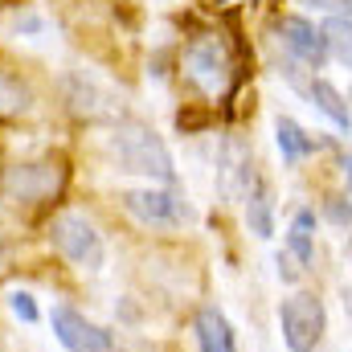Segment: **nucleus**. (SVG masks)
<instances>
[{"instance_id": "obj_1", "label": "nucleus", "mask_w": 352, "mask_h": 352, "mask_svg": "<svg viewBox=\"0 0 352 352\" xmlns=\"http://www.w3.org/2000/svg\"><path fill=\"white\" fill-rule=\"evenodd\" d=\"M111 152H115V160H119L123 173L156 176V180H173L176 176L164 140L152 127H144V123H119L115 140H111Z\"/></svg>"}, {"instance_id": "obj_2", "label": "nucleus", "mask_w": 352, "mask_h": 352, "mask_svg": "<svg viewBox=\"0 0 352 352\" xmlns=\"http://www.w3.org/2000/svg\"><path fill=\"white\" fill-rule=\"evenodd\" d=\"M278 324H283V340L291 352H311L324 336V303L316 295H291L278 307Z\"/></svg>"}, {"instance_id": "obj_3", "label": "nucleus", "mask_w": 352, "mask_h": 352, "mask_svg": "<svg viewBox=\"0 0 352 352\" xmlns=\"http://www.w3.org/2000/svg\"><path fill=\"white\" fill-rule=\"evenodd\" d=\"M50 238H54V246H58V250H62L70 263L87 266V270H98V266H102V258H107L98 230L90 226L82 213H62V217L54 221Z\"/></svg>"}, {"instance_id": "obj_4", "label": "nucleus", "mask_w": 352, "mask_h": 352, "mask_svg": "<svg viewBox=\"0 0 352 352\" xmlns=\"http://www.w3.org/2000/svg\"><path fill=\"white\" fill-rule=\"evenodd\" d=\"M50 324H54V336L62 340L66 352H111L115 349L111 332L98 328V324H90L87 316L74 311V307H54Z\"/></svg>"}, {"instance_id": "obj_5", "label": "nucleus", "mask_w": 352, "mask_h": 352, "mask_svg": "<svg viewBox=\"0 0 352 352\" xmlns=\"http://www.w3.org/2000/svg\"><path fill=\"white\" fill-rule=\"evenodd\" d=\"M62 180H66V168L58 160L16 164V168H8V176H4V192L12 201H45V197H54L62 188Z\"/></svg>"}, {"instance_id": "obj_6", "label": "nucleus", "mask_w": 352, "mask_h": 352, "mask_svg": "<svg viewBox=\"0 0 352 352\" xmlns=\"http://www.w3.org/2000/svg\"><path fill=\"white\" fill-rule=\"evenodd\" d=\"M123 205L131 217H140L144 226H176L188 217L184 201H176L173 192H156V188H135V192H123Z\"/></svg>"}, {"instance_id": "obj_7", "label": "nucleus", "mask_w": 352, "mask_h": 352, "mask_svg": "<svg viewBox=\"0 0 352 352\" xmlns=\"http://www.w3.org/2000/svg\"><path fill=\"white\" fill-rule=\"evenodd\" d=\"M184 66H188V78L205 90V94H221L226 82H230V62H226V54H221L217 41H197L188 50Z\"/></svg>"}, {"instance_id": "obj_8", "label": "nucleus", "mask_w": 352, "mask_h": 352, "mask_svg": "<svg viewBox=\"0 0 352 352\" xmlns=\"http://www.w3.org/2000/svg\"><path fill=\"white\" fill-rule=\"evenodd\" d=\"M278 37H283V45H287L299 62H307V66H320V62L328 58V37H324L311 21H303V16H283V21H278Z\"/></svg>"}, {"instance_id": "obj_9", "label": "nucleus", "mask_w": 352, "mask_h": 352, "mask_svg": "<svg viewBox=\"0 0 352 352\" xmlns=\"http://www.w3.org/2000/svg\"><path fill=\"white\" fill-rule=\"evenodd\" d=\"M197 344L201 352H238L234 344V328L217 307H201L197 311Z\"/></svg>"}, {"instance_id": "obj_10", "label": "nucleus", "mask_w": 352, "mask_h": 352, "mask_svg": "<svg viewBox=\"0 0 352 352\" xmlns=\"http://www.w3.org/2000/svg\"><path fill=\"white\" fill-rule=\"evenodd\" d=\"M287 246H291V254L303 266L316 258V213H311V209H299V213H295L291 234H287Z\"/></svg>"}, {"instance_id": "obj_11", "label": "nucleus", "mask_w": 352, "mask_h": 352, "mask_svg": "<svg viewBox=\"0 0 352 352\" xmlns=\"http://www.w3.org/2000/svg\"><path fill=\"white\" fill-rule=\"evenodd\" d=\"M311 98H316V107H320V111H324V115H328V119H332L340 131H352L349 102L340 98V90L332 87L328 78H316V82H311Z\"/></svg>"}, {"instance_id": "obj_12", "label": "nucleus", "mask_w": 352, "mask_h": 352, "mask_svg": "<svg viewBox=\"0 0 352 352\" xmlns=\"http://www.w3.org/2000/svg\"><path fill=\"white\" fill-rule=\"evenodd\" d=\"M274 135H278V152H283V160L287 164H295V160H303L316 144H311V135L295 123V119H278V127H274Z\"/></svg>"}, {"instance_id": "obj_13", "label": "nucleus", "mask_w": 352, "mask_h": 352, "mask_svg": "<svg viewBox=\"0 0 352 352\" xmlns=\"http://www.w3.org/2000/svg\"><path fill=\"white\" fill-rule=\"evenodd\" d=\"M246 217H250V230H254L258 238H270V234H274V221H270V192H266V184H254V192H250V201H246Z\"/></svg>"}, {"instance_id": "obj_14", "label": "nucleus", "mask_w": 352, "mask_h": 352, "mask_svg": "<svg viewBox=\"0 0 352 352\" xmlns=\"http://www.w3.org/2000/svg\"><path fill=\"white\" fill-rule=\"evenodd\" d=\"M33 102V94L29 87L16 78V74H8V70H0V111H25Z\"/></svg>"}, {"instance_id": "obj_15", "label": "nucleus", "mask_w": 352, "mask_h": 352, "mask_svg": "<svg viewBox=\"0 0 352 352\" xmlns=\"http://www.w3.org/2000/svg\"><path fill=\"white\" fill-rule=\"evenodd\" d=\"M324 37H328V50L352 70V21H332L324 29Z\"/></svg>"}, {"instance_id": "obj_16", "label": "nucleus", "mask_w": 352, "mask_h": 352, "mask_svg": "<svg viewBox=\"0 0 352 352\" xmlns=\"http://www.w3.org/2000/svg\"><path fill=\"white\" fill-rule=\"evenodd\" d=\"M8 307H12V316H16L21 324H37V316H41V311H37V299H33L29 291H12V295H8Z\"/></svg>"}, {"instance_id": "obj_17", "label": "nucleus", "mask_w": 352, "mask_h": 352, "mask_svg": "<svg viewBox=\"0 0 352 352\" xmlns=\"http://www.w3.org/2000/svg\"><path fill=\"white\" fill-rule=\"evenodd\" d=\"M332 217H336V221H349V217H352V205L344 209V201L336 197V201H332Z\"/></svg>"}, {"instance_id": "obj_18", "label": "nucleus", "mask_w": 352, "mask_h": 352, "mask_svg": "<svg viewBox=\"0 0 352 352\" xmlns=\"http://www.w3.org/2000/svg\"><path fill=\"white\" fill-rule=\"evenodd\" d=\"M349 0H320V8H344Z\"/></svg>"}, {"instance_id": "obj_19", "label": "nucleus", "mask_w": 352, "mask_h": 352, "mask_svg": "<svg viewBox=\"0 0 352 352\" xmlns=\"http://www.w3.org/2000/svg\"><path fill=\"white\" fill-rule=\"evenodd\" d=\"M344 176H349V188H352V156L344 160Z\"/></svg>"}]
</instances>
